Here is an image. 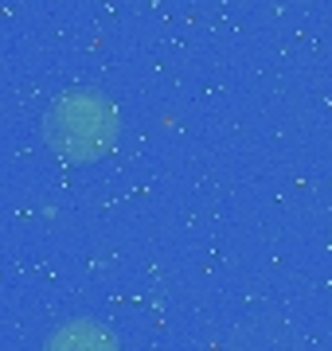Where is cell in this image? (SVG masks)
I'll return each instance as SVG.
<instances>
[{
  "mask_svg": "<svg viewBox=\"0 0 332 351\" xmlns=\"http://www.w3.org/2000/svg\"><path fill=\"white\" fill-rule=\"evenodd\" d=\"M43 351H117V339L98 320H67L43 339Z\"/></svg>",
  "mask_w": 332,
  "mask_h": 351,
  "instance_id": "3",
  "label": "cell"
},
{
  "mask_svg": "<svg viewBox=\"0 0 332 351\" xmlns=\"http://www.w3.org/2000/svg\"><path fill=\"white\" fill-rule=\"evenodd\" d=\"M227 351H305V339L281 316H250L230 332Z\"/></svg>",
  "mask_w": 332,
  "mask_h": 351,
  "instance_id": "2",
  "label": "cell"
},
{
  "mask_svg": "<svg viewBox=\"0 0 332 351\" xmlns=\"http://www.w3.org/2000/svg\"><path fill=\"white\" fill-rule=\"evenodd\" d=\"M121 137L114 98L94 86H71L43 113V145L67 164H94Z\"/></svg>",
  "mask_w": 332,
  "mask_h": 351,
  "instance_id": "1",
  "label": "cell"
}]
</instances>
